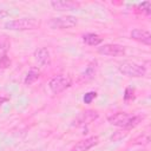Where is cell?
Here are the masks:
<instances>
[{"mask_svg": "<svg viewBox=\"0 0 151 151\" xmlns=\"http://www.w3.org/2000/svg\"><path fill=\"white\" fill-rule=\"evenodd\" d=\"M40 22L35 18H20V19H13L6 21L4 24V27L11 31H28V29L38 28Z\"/></svg>", "mask_w": 151, "mask_h": 151, "instance_id": "cell-1", "label": "cell"}, {"mask_svg": "<svg viewBox=\"0 0 151 151\" xmlns=\"http://www.w3.org/2000/svg\"><path fill=\"white\" fill-rule=\"evenodd\" d=\"M107 119L114 126H119V127H123V129H129V127L136 126L139 123L140 117L132 116V114H129V113H125V112H117V113H113L112 116H109Z\"/></svg>", "mask_w": 151, "mask_h": 151, "instance_id": "cell-2", "label": "cell"}, {"mask_svg": "<svg viewBox=\"0 0 151 151\" xmlns=\"http://www.w3.org/2000/svg\"><path fill=\"white\" fill-rule=\"evenodd\" d=\"M118 70L120 73L127 77H133V78H139L144 77L146 73V68L143 65L136 64L133 61H123L119 64Z\"/></svg>", "mask_w": 151, "mask_h": 151, "instance_id": "cell-3", "label": "cell"}, {"mask_svg": "<svg viewBox=\"0 0 151 151\" xmlns=\"http://www.w3.org/2000/svg\"><path fill=\"white\" fill-rule=\"evenodd\" d=\"M72 85V79L68 76H64V74H59L53 77L50 81H48V87L52 91V93L54 94H59L61 92H64L66 88H68Z\"/></svg>", "mask_w": 151, "mask_h": 151, "instance_id": "cell-4", "label": "cell"}, {"mask_svg": "<svg viewBox=\"0 0 151 151\" xmlns=\"http://www.w3.org/2000/svg\"><path fill=\"white\" fill-rule=\"evenodd\" d=\"M78 20L73 15H63V17H57L52 18L48 21V26L53 29H65V28H71L77 25Z\"/></svg>", "mask_w": 151, "mask_h": 151, "instance_id": "cell-5", "label": "cell"}, {"mask_svg": "<svg viewBox=\"0 0 151 151\" xmlns=\"http://www.w3.org/2000/svg\"><path fill=\"white\" fill-rule=\"evenodd\" d=\"M98 52L107 57H119L125 53V47L118 44H105L98 48Z\"/></svg>", "mask_w": 151, "mask_h": 151, "instance_id": "cell-6", "label": "cell"}, {"mask_svg": "<svg viewBox=\"0 0 151 151\" xmlns=\"http://www.w3.org/2000/svg\"><path fill=\"white\" fill-rule=\"evenodd\" d=\"M131 38L138 42H142L146 46L151 45V34L149 31L143 29V28H134L131 31Z\"/></svg>", "mask_w": 151, "mask_h": 151, "instance_id": "cell-7", "label": "cell"}, {"mask_svg": "<svg viewBox=\"0 0 151 151\" xmlns=\"http://www.w3.org/2000/svg\"><path fill=\"white\" fill-rule=\"evenodd\" d=\"M99 142V138L97 136H92V137H88V138H85L80 142H78L72 149L71 151H87L90 150L92 146L97 145Z\"/></svg>", "mask_w": 151, "mask_h": 151, "instance_id": "cell-8", "label": "cell"}, {"mask_svg": "<svg viewBox=\"0 0 151 151\" xmlns=\"http://www.w3.org/2000/svg\"><path fill=\"white\" fill-rule=\"evenodd\" d=\"M34 59L38 61L41 66H48L51 64V57L50 52L46 47H39L34 51Z\"/></svg>", "mask_w": 151, "mask_h": 151, "instance_id": "cell-9", "label": "cell"}, {"mask_svg": "<svg viewBox=\"0 0 151 151\" xmlns=\"http://www.w3.org/2000/svg\"><path fill=\"white\" fill-rule=\"evenodd\" d=\"M50 5L53 7V9H57V11H71L79 7V2L77 1H65V0L51 1Z\"/></svg>", "mask_w": 151, "mask_h": 151, "instance_id": "cell-10", "label": "cell"}, {"mask_svg": "<svg viewBox=\"0 0 151 151\" xmlns=\"http://www.w3.org/2000/svg\"><path fill=\"white\" fill-rule=\"evenodd\" d=\"M98 118V113L96 111H91V110H87L85 112H81L80 116L78 117L77 122H78V125H83V124H90L91 122H93L94 119Z\"/></svg>", "mask_w": 151, "mask_h": 151, "instance_id": "cell-11", "label": "cell"}, {"mask_svg": "<svg viewBox=\"0 0 151 151\" xmlns=\"http://www.w3.org/2000/svg\"><path fill=\"white\" fill-rule=\"evenodd\" d=\"M83 41L90 46H98L103 41V38L96 33H86L83 35Z\"/></svg>", "mask_w": 151, "mask_h": 151, "instance_id": "cell-12", "label": "cell"}, {"mask_svg": "<svg viewBox=\"0 0 151 151\" xmlns=\"http://www.w3.org/2000/svg\"><path fill=\"white\" fill-rule=\"evenodd\" d=\"M39 76H40V71H39L38 68H35V67H32V68H29V71L27 72L26 77H25V79H24V83H25L26 85H31V84H33V83L39 78Z\"/></svg>", "mask_w": 151, "mask_h": 151, "instance_id": "cell-13", "label": "cell"}, {"mask_svg": "<svg viewBox=\"0 0 151 151\" xmlns=\"http://www.w3.org/2000/svg\"><path fill=\"white\" fill-rule=\"evenodd\" d=\"M137 8H138V11L144 12V13H145V14H147V15L151 13V4H150L149 1H145V2L138 4V5H137Z\"/></svg>", "mask_w": 151, "mask_h": 151, "instance_id": "cell-14", "label": "cell"}, {"mask_svg": "<svg viewBox=\"0 0 151 151\" xmlns=\"http://www.w3.org/2000/svg\"><path fill=\"white\" fill-rule=\"evenodd\" d=\"M96 97H97V93H96V92H93V91H90V92H87V93H85V94H84L83 100H84V103H85V104H91V103H92V100H93Z\"/></svg>", "mask_w": 151, "mask_h": 151, "instance_id": "cell-15", "label": "cell"}, {"mask_svg": "<svg viewBox=\"0 0 151 151\" xmlns=\"http://www.w3.org/2000/svg\"><path fill=\"white\" fill-rule=\"evenodd\" d=\"M94 71H96V67L93 66V64H90V65L86 67L85 72H84V77H88V78H92V77L94 76Z\"/></svg>", "mask_w": 151, "mask_h": 151, "instance_id": "cell-16", "label": "cell"}, {"mask_svg": "<svg viewBox=\"0 0 151 151\" xmlns=\"http://www.w3.org/2000/svg\"><path fill=\"white\" fill-rule=\"evenodd\" d=\"M125 136H126V133H122V131H116L114 134H112L111 139H112L113 142H118V140H120L122 138H124Z\"/></svg>", "mask_w": 151, "mask_h": 151, "instance_id": "cell-17", "label": "cell"}, {"mask_svg": "<svg viewBox=\"0 0 151 151\" xmlns=\"http://www.w3.org/2000/svg\"><path fill=\"white\" fill-rule=\"evenodd\" d=\"M9 64H11V61H9V59L6 57V54L0 55V66H1V67H7Z\"/></svg>", "mask_w": 151, "mask_h": 151, "instance_id": "cell-18", "label": "cell"}, {"mask_svg": "<svg viewBox=\"0 0 151 151\" xmlns=\"http://www.w3.org/2000/svg\"><path fill=\"white\" fill-rule=\"evenodd\" d=\"M132 97H133V90H132V88H130V87H127V88L125 90L124 99H125V100H127V99H131Z\"/></svg>", "mask_w": 151, "mask_h": 151, "instance_id": "cell-19", "label": "cell"}]
</instances>
